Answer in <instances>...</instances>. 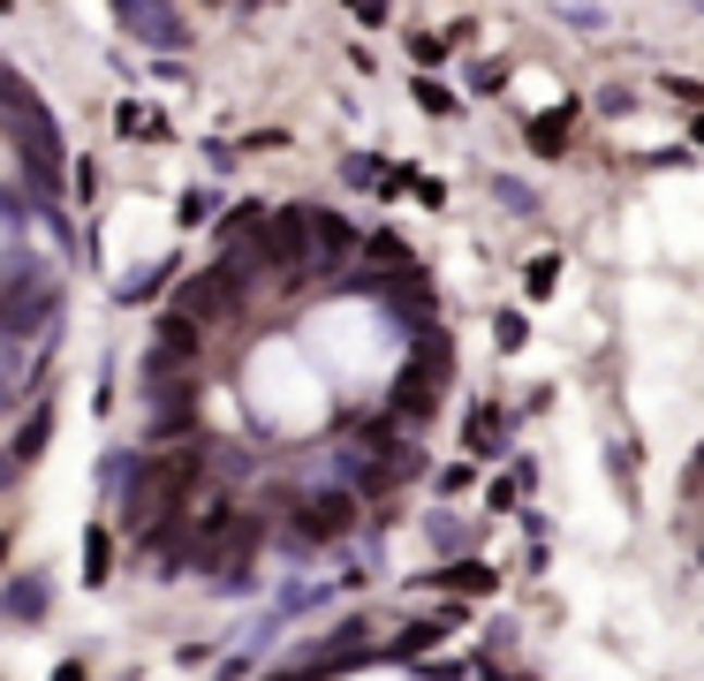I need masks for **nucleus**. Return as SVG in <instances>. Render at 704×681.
Instances as JSON below:
<instances>
[{
	"mask_svg": "<svg viewBox=\"0 0 704 681\" xmlns=\"http://www.w3.org/2000/svg\"><path fill=\"white\" fill-rule=\"evenodd\" d=\"M349 493H311L304 508H296V530L311 537V545H334V537H349Z\"/></svg>",
	"mask_w": 704,
	"mask_h": 681,
	"instance_id": "obj_1",
	"label": "nucleus"
},
{
	"mask_svg": "<svg viewBox=\"0 0 704 681\" xmlns=\"http://www.w3.org/2000/svg\"><path fill=\"white\" fill-rule=\"evenodd\" d=\"M129 30H152V46H182V15H168V8H129Z\"/></svg>",
	"mask_w": 704,
	"mask_h": 681,
	"instance_id": "obj_2",
	"label": "nucleus"
},
{
	"mask_svg": "<svg viewBox=\"0 0 704 681\" xmlns=\"http://www.w3.org/2000/svg\"><path fill=\"white\" fill-rule=\"evenodd\" d=\"M440 583H447V591H470V598H478V591H493V575H485V568H455V575H440Z\"/></svg>",
	"mask_w": 704,
	"mask_h": 681,
	"instance_id": "obj_3",
	"label": "nucleus"
},
{
	"mask_svg": "<svg viewBox=\"0 0 704 681\" xmlns=\"http://www.w3.org/2000/svg\"><path fill=\"white\" fill-rule=\"evenodd\" d=\"M470 439L493 447V439H501V409H478V417H470Z\"/></svg>",
	"mask_w": 704,
	"mask_h": 681,
	"instance_id": "obj_4",
	"label": "nucleus"
},
{
	"mask_svg": "<svg viewBox=\"0 0 704 681\" xmlns=\"http://www.w3.org/2000/svg\"><path fill=\"white\" fill-rule=\"evenodd\" d=\"M38 606H46V591H38V575H30L23 591H8V614H38Z\"/></svg>",
	"mask_w": 704,
	"mask_h": 681,
	"instance_id": "obj_5",
	"label": "nucleus"
},
{
	"mask_svg": "<svg viewBox=\"0 0 704 681\" xmlns=\"http://www.w3.org/2000/svg\"><path fill=\"white\" fill-rule=\"evenodd\" d=\"M84 568H91V583H107V537H91V545H84Z\"/></svg>",
	"mask_w": 704,
	"mask_h": 681,
	"instance_id": "obj_6",
	"label": "nucleus"
}]
</instances>
